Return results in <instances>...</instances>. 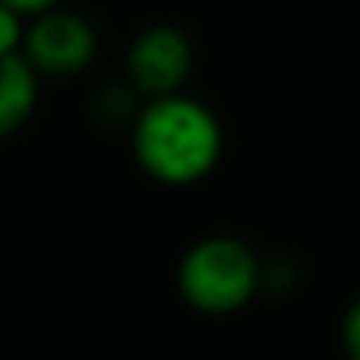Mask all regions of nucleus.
Here are the masks:
<instances>
[{"instance_id":"nucleus-1","label":"nucleus","mask_w":360,"mask_h":360,"mask_svg":"<svg viewBox=\"0 0 360 360\" xmlns=\"http://www.w3.org/2000/svg\"><path fill=\"white\" fill-rule=\"evenodd\" d=\"M131 148L138 166L169 188L198 184L223 155V127L216 113L191 96L148 99L131 120Z\"/></svg>"},{"instance_id":"nucleus-2","label":"nucleus","mask_w":360,"mask_h":360,"mask_svg":"<svg viewBox=\"0 0 360 360\" xmlns=\"http://www.w3.org/2000/svg\"><path fill=\"white\" fill-rule=\"evenodd\" d=\"M262 286V265L255 251L237 237H205L176 269V290L188 307L202 314H233Z\"/></svg>"},{"instance_id":"nucleus-3","label":"nucleus","mask_w":360,"mask_h":360,"mask_svg":"<svg viewBox=\"0 0 360 360\" xmlns=\"http://www.w3.org/2000/svg\"><path fill=\"white\" fill-rule=\"evenodd\" d=\"M96 50H99L96 29L82 15L53 8V11L36 15V22L22 36L18 53L36 71V78L39 75L71 78V75H82L96 60Z\"/></svg>"},{"instance_id":"nucleus-4","label":"nucleus","mask_w":360,"mask_h":360,"mask_svg":"<svg viewBox=\"0 0 360 360\" xmlns=\"http://www.w3.org/2000/svg\"><path fill=\"white\" fill-rule=\"evenodd\" d=\"M191 64H195L191 39L176 25H148L127 46V57H124L127 89L148 99L176 96L191 75Z\"/></svg>"},{"instance_id":"nucleus-5","label":"nucleus","mask_w":360,"mask_h":360,"mask_svg":"<svg viewBox=\"0 0 360 360\" xmlns=\"http://www.w3.org/2000/svg\"><path fill=\"white\" fill-rule=\"evenodd\" d=\"M39 78L22 60V53L0 57V138L15 134L36 110Z\"/></svg>"},{"instance_id":"nucleus-6","label":"nucleus","mask_w":360,"mask_h":360,"mask_svg":"<svg viewBox=\"0 0 360 360\" xmlns=\"http://www.w3.org/2000/svg\"><path fill=\"white\" fill-rule=\"evenodd\" d=\"M96 110H99L106 120H134V117H138V103H134V92H131L127 85H113V89L99 92Z\"/></svg>"},{"instance_id":"nucleus-7","label":"nucleus","mask_w":360,"mask_h":360,"mask_svg":"<svg viewBox=\"0 0 360 360\" xmlns=\"http://www.w3.org/2000/svg\"><path fill=\"white\" fill-rule=\"evenodd\" d=\"M22 36H25L22 15H15V11H8V8H0V57L18 53V50H22Z\"/></svg>"},{"instance_id":"nucleus-8","label":"nucleus","mask_w":360,"mask_h":360,"mask_svg":"<svg viewBox=\"0 0 360 360\" xmlns=\"http://www.w3.org/2000/svg\"><path fill=\"white\" fill-rule=\"evenodd\" d=\"M0 8H8L15 15H43V11H53L57 0H0Z\"/></svg>"},{"instance_id":"nucleus-9","label":"nucleus","mask_w":360,"mask_h":360,"mask_svg":"<svg viewBox=\"0 0 360 360\" xmlns=\"http://www.w3.org/2000/svg\"><path fill=\"white\" fill-rule=\"evenodd\" d=\"M356 325H360V318H356V307H349V314H346V328H342V342H346V360H356L360 356V346H356Z\"/></svg>"}]
</instances>
